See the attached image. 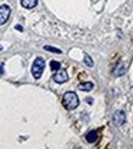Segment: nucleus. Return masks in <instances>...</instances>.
I'll return each mask as SVG.
<instances>
[{
    "mask_svg": "<svg viewBox=\"0 0 133 149\" xmlns=\"http://www.w3.org/2000/svg\"><path fill=\"white\" fill-rule=\"evenodd\" d=\"M62 105L67 110H73L79 105L78 95L75 92H66L64 97H62Z\"/></svg>",
    "mask_w": 133,
    "mask_h": 149,
    "instance_id": "obj_1",
    "label": "nucleus"
},
{
    "mask_svg": "<svg viewBox=\"0 0 133 149\" xmlns=\"http://www.w3.org/2000/svg\"><path fill=\"white\" fill-rule=\"evenodd\" d=\"M44 67H45V61H44V59L37 58V59L34 60L33 65H32V74H33V77H34L36 79L40 78L42 73H43V71H44Z\"/></svg>",
    "mask_w": 133,
    "mask_h": 149,
    "instance_id": "obj_2",
    "label": "nucleus"
},
{
    "mask_svg": "<svg viewBox=\"0 0 133 149\" xmlns=\"http://www.w3.org/2000/svg\"><path fill=\"white\" fill-rule=\"evenodd\" d=\"M10 14H11V9H10L9 5H1L0 6V26L8 22Z\"/></svg>",
    "mask_w": 133,
    "mask_h": 149,
    "instance_id": "obj_3",
    "label": "nucleus"
},
{
    "mask_svg": "<svg viewBox=\"0 0 133 149\" xmlns=\"http://www.w3.org/2000/svg\"><path fill=\"white\" fill-rule=\"evenodd\" d=\"M53 79L55 81L56 83H65L68 81V74L66 72V70H58V72H56L54 76H53Z\"/></svg>",
    "mask_w": 133,
    "mask_h": 149,
    "instance_id": "obj_4",
    "label": "nucleus"
},
{
    "mask_svg": "<svg viewBox=\"0 0 133 149\" xmlns=\"http://www.w3.org/2000/svg\"><path fill=\"white\" fill-rule=\"evenodd\" d=\"M112 121H114V123L115 125H117V126H121L122 123H125V121H126V115H125V113L122 110H117L115 114H114V116H112Z\"/></svg>",
    "mask_w": 133,
    "mask_h": 149,
    "instance_id": "obj_5",
    "label": "nucleus"
},
{
    "mask_svg": "<svg viewBox=\"0 0 133 149\" xmlns=\"http://www.w3.org/2000/svg\"><path fill=\"white\" fill-rule=\"evenodd\" d=\"M20 1H21V5L23 8L28 9V10L36 8L37 4H38V0H20Z\"/></svg>",
    "mask_w": 133,
    "mask_h": 149,
    "instance_id": "obj_6",
    "label": "nucleus"
},
{
    "mask_svg": "<svg viewBox=\"0 0 133 149\" xmlns=\"http://www.w3.org/2000/svg\"><path fill=\"white\" fill-rule=\"evenodd\" d=\"M97 138H98L97 131H91V132H88L86 134V139H87L88 143H94V142L97 141Z\"/></svg>",
    "mask_w": 133,
    "mask_h": 149,
    "instance_id": "obj_7",
    "label": "nucleus"
},
{
    "mask_svg": "<svg viewBox=\"0 0 133 149\" xmlns=\"http://www.w3.org/2000/svg\"><path fill=\"white\" fill-rule=\"evenodd\" d=\"M93 87H94V84L92 82H84V83H81L78 86V89L82 92H89L93 89Z\"/></svg>",
    "mask_w": 133,
    "mask_h": 149,
    "instance_id": "obj_8",
    "label": "nucleus"
},
{
    "mask_svg": "<svg viewBox=\"0 0 133 149\" xmlns=\"http://www.w3.org/2000/svg\"><path fill=\"white\" fill-rule=\"evenodd\" d=\"M50 67H52V70H54V71H58V70H60L61 64L59 63V61H55V60H53V61H50Z\"/></svg>",
    "mask_w": 133,
    "mask_h": 149,
    "instance_id": "obj_9",
    "label": "nucleus"
},
{
    "mask_svg": "<svg viewBox=\"0 0 133 149\" xmlns=\"http://www.w3.org/2000/svg\"><path fill=\"white\" fill-rule=\"evenodd\" d=\"M84 64L88 66V67H93V60L91 59L89 55H84Z\"/></svg>",
    "mask_w": 133,
    "mask_h": 149,
    "instance_id": "obj_10",
    "label": "nucleus"
},
{
    "mask_svg": "<svg viewBox=\"0 0 133 149\" xmlns=\"http://www.w3.org/2000/svg\"><path fill=\"white\" fill-rule=\"evenodd\" d=\"M44 49L48 52H52V53H56V54H61V50L60 49H56V48H53V47H49V45H45Z\"/></svg>",
    "mask_w": 133,
    "mask_h": 149,
    "instance_id": "obj_11",
    "label": "nucleus"
},
{
    "mask_svg": "<svg viewBox=\"0 0 133 149\" xmlns=\"http://www.w3.org/2000/svg\"><path fill=\"white\" fill-rule=\"evenodd\" d=\"M3 66H4L3 64H0V73H3V72H4V70H3Z\"/></svg>",
    "mask_w": 133,
    "mask_h": 149,
    "instance_id": "obj_12",
    "label": "nucleus"
},
{
    "mask_svg": "<svg viewBox=\"0 0 133 149\" xmlns=\"http://www.w3.org/2000/svg\"><path fill=\"white\" fill-rule=\"evenodd\" d=\"M16 28H17L18 31H22V27H21V26H16Z\"/></svg>",
    "mask_w": 133,
    "mask_h": 149,
    "instance_id": "obj_13",
    "label": "nucleus"
},
{
    "mask_svg": "<svg viewBox=\"0 0 133 149\" xmlns=\"http://www.w3.org/2000/svg\"><path fill=\"white\" fill-rule=\"evenodd\" d=\"M0 49H1V47H0Z\"/></svg>",
    "mask_w": 133,
    "mask_h": 149,
    "instance_id": "obj_14",
    "label": "nucleus"
}]
</instances>
